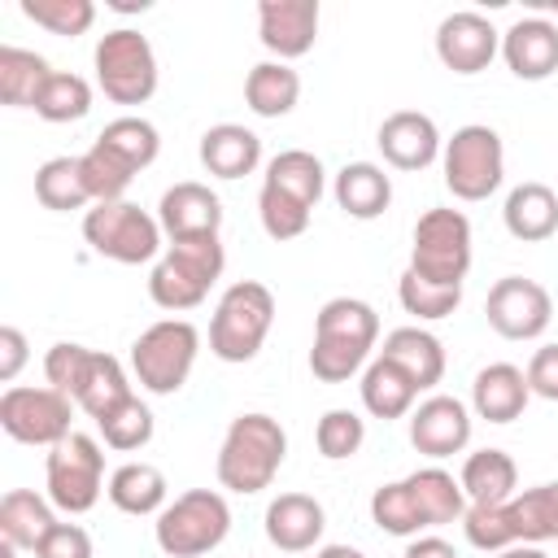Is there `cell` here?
Returning a JSON list of instances; mask_svg holds the SVG:
<instances>
[{"mask_svg":"<svg viewBox=\"0 0 558 558\" xmlns=\"http://www.w3.org/2000/svg\"><path fill=\"white\" fill-rule=\"evenodd\" d=\"M532 401V388H527V375L510 362H493L475 375L471 384V410L475 418H488V423H514Z\"/></svg>","mask_w":558,"mask_h":558,"instance_id":"cell-22","label":"cell"},{"mask_svg":"<svg viewBox=\"0 0 558 558\" xmlns=\"http://www.w3.org/2000/svg\"><path fill=\"white\" fill-rule=\"evenodd\" d=\"M405 558H458V549H453L445 536L423 532V536H414V541L405 545Z\"/></svg>","mask_w":558,"mask_h":558,"instance_id":"cell-49","label":"cell"},{"mask_svg":"<svg viewBox=\"0 0 558 558\" xmlns=\"http://www.w3.org/2000/svg\"><path fill=\"white\" fill-rule=\"evenodd\" d=\"M257 39L275 61H296L318 39V0H262Z\"/></svg>","mask_w":558,"mask_h":558,"instance_id":"cell-17","label":"cell"},{"mask_svg":"<svg viewBox=\"0 0 558 558\" xmlns=\"http://www.w3.org/2000/svg\"><path fill=\"white\" fill-rule=\"evenodd\" d=\"M161 222L140 209L135 201H105L83 214V240L92 253L118 262V266H140L161 253Z\"/></svg>","mask_w":558,"mask_h":558,"instance_id":"cell-9","label":"cell"},{"mask_svg":"<svg viewBox=\"0 0 558 558\" xmlns=\"http://www.w3.org/2000/svg\"><path fill=\"white\" fill-rule=\"evenodd\" d=\"M35 113L44 122H78L92 113V83L70 70H52L35 96Z\"/></svg>","mask_w":558,"mask_h":558,"instance_id":"cell-38","label":"cell"},{"mask_svg":"<svg viewBox=\"0 0 558 558\" xmlns=\"http://www.w3.org/2000/svg\"><path fill=\"white\" fill-rule=\"evenodd\" d=\"M466 514V493L445 466H418L405 480L379 484L371 493V523L388 536H423L427 527L462 523Z\"/></svg>","mask_w":558,"mask_h":558,"instance_id":"cell-1","label":"cell"},{"mask_svg":"<svg viewBox=\"0 0 558 558\" xmlns=\"http://www.w3.org/2000/svg\"><path fill=\"white\" fill-rule=\"evenodd\" d=\"M527 388L532 397H545V401H558V344H541L527 362Z\"/></svg>","mask_w":558,"mask_h":558,"instance_id":"cell-47","label":"cell"},{"mask_svg":"<svg viewBox=\"0 0 558 558\" xmlns=\"http://www.w3.org/2000/svg\"><path fill=\"white\" fill-rule=\"evenodd\" d=\"M314 558H366L362 549H353V545H323Z\"/></svg>","mask_w":558,"mask_h":558,"instance_id":"cell-51","label":"cell"},{"mask_svg":"<svg viewBox=\"0 0 558 558\" xmlns=\"http://www.w3.org/2000/svg\"><path fill=\"white\" fill-rule=\"evenodd\" d=\"M549 9H554V17H558V4H549Z\"/></svg>","mask_w":558,"mask_h":558,"instance_id":"cell-53","label":"cell"},{"mask_svg":"<svg viewBox=\"0 0 558 558\" xmlns=\"http://www.w3.org/2000/svg\"><path fill=\"white\" fill-rule=\"evenodd\" d=\"M501 222H506V231H510L514 240H523V244L549 240V235L558 231V192H554L549 183H536V179L510 187V196H506V205H501Z\"/></svg>","mask_w":558,"mask_h":558,"instance_id":"cell-25","label":"cell"},{"mask_svg":"<svg viewBox=\"0 0 558 558\" xmlns=\"http://www.w3.org/2000/svg\"><path fill=\"white\" fill-rule=\"evenodd\" d=\"M100 436H105V445L109 449H118V453H135V449H144L148 440H153V410L140 401V397H126L113 414H105L100 423Z\"/></svg>","mask_w":558,"mask_h":558,"instance_id":"cell-42","label":"cell"},{"mask_svg":"<svg viewBox=\"0 0 558 558\" xmlns=\"http://www.w3.org/2000/svg\"><path fill=\"white\" fill-rule=\"evenodd\" d=\"M288 458V432L279 427V418L262 414V410H248V414H235L222 445H218V484L227 493H262L275 484L279 466Z\"/></svg>","mask_w":558,"mask_h":558,"instance_id":"cell-3","label":"cell"},{"mask_svg":"<svg viewBox=\"0 0 558 558\" xmlns=\"http://www.w3.org/2000/svg\"><path fill=\"white\" fill-rule=\"evenodd\" d=\"M244 100L257 118H283L301 100V74L288 61H257L244 78Z\"/></svg>","mask_w":558,"mask_h":558,"instance_id":"cell-32","label":"cell"},{"mask_svg":"<svg viewBox=\"0 0 558 558\" xmlns=\"http://www.w3.org/2000/svg\"><path fill=\"white\" fill-rule=\"evenodd\" d=\"M222 266H227V248L218 235L170 240L166 253L148 270V296H153V305H161L170 314L196 310L209 296V288L222 279Z\"/></svg>","mask_w":558,"mask_h":558,"instance_id":"cell-4","label":"cell"},{"mask_svg":"<svg viewBox=\"0 0 558 558\" xmlns=\"http://www.w3.org/2000/svg\"><path fill=\"white\" fill-rule=\"evenodd\" d=\"M410 445L436 462L462 453L471 445V410L449 392H432L410 410Z\"/></svg>","mask_w":558,"mask_h":558,"instance_id":"cell-16","label":"cell"},{"mask_svg":"<svg viewBox=\"0 0 558 558\" xmlns=\"http://www.w3.org/2000/svg\"><path fill=\"white\" fill-rule=\"evenodd\" d=\"M52 65L31 52V48H13V44H0V100L13 105V109H35V96L39 87L48 83Z\"/></svg>","mask_w":558,"mask_h":558,"instance_id":"cell-35","label":"cell"},{"mask_svg":"<svg viewBox=\"0 0 558 558\" xmlns=\"http://www.w3.org/2000/svg\"><path fill=\"white\" fill-rule=\"evenodd\" d=\"M493 558H549L541 545H510V549H497Z\"/></svg>","mask_w":558,"mask_h":558,"instance_id":"cell-50","label":"cell"},{"mask_svg":"<svg viewBox=\"0 0 558 558\" xmlns=\"http://www.w3.org/2000/svg\"><path fill=\"white\" fill-rule=\"evenodd\" d=\"M87 357H92L87 344L57 340V344L44 353V379H48V388H57V392H65V397L74 401V388H78V379H83Z\"/></svg>","mask_w":558,"mask_h":558,"instance_id":"cell-45","label":"cell"},{"mask_svg":"<svg viewBox=\"0 0 558 558\" xmlns=\"http://www.w3.org/2000/svg\"><path fill=\"white\" fill-rule=\"evenodd\" d=\"M201 353V331L187 318H161L144 327L131 344V375L140 379L144 392L153 397H174Z\"/></svg>","mask_w":558,"mask_h":558,"instance_id":"cell-7","label":"cell"},{"mask_svg":"<svg viewBox=\"0 0 558 558\" xmlns=\"http://www.w3.org/2000/svg\"><path fill=\"white\" fill-rule=\"evenodd\" d=\"M57 506L48 497H39L35 488H9L0 497V541L17 545V549H39V541L57 527Z\"/></svg>","mask_w":558,"mask_h":558,"instance_id":"cell-27","label":"cell"},{"mask_svg":"<svg viewBox=\"0 0 558 558\" xmlns=\"http://www.w3.org/2000/svg\"><path fill=\"white\" fill-rule=\"evenodd\" d=\"M109 501L122 510V514H161L166 510V475L153 466V462H122L113 475H109Z\"/></svg>","mask_w":558,"mask_h":558,"instance_id":"cell-34","label":"cell"},{"mask_svg":"<svg viewBox=\"0 0 558 558\" xmlns=\"http://www.w3.org/2000/svg\"><path fill=\"white\" fill-rule=\"evenodd\" d=\"M501 52V31L475 13V9H458L449 17H440L436 26V57L445 70L453 74H480L493 65V57Z\"/></svg>","mask_w":558,"mask_h":558,"instance_id":"cell-15","label":"cell"},{"mask_svg":"<svg viewBox=\"0 0 558 558\" xmlns=\"http://www.w3.org/2000/svg\"><path fill=\"white\" fill-rule=\"evenodd\" d=\"M362 440H366V423H362V414H353V410H327V414L318 418V427H314V445H318V453H323L327 462L353 458V453L362 449Z\"/></svg>","mask_w":558,"mask_h":558,"instance_id":"cell-44","label":"cell"},{"mask_svg":"<svg viewBox=\"0 0 558 558\" xmlns=\"http://www.w3.org/2000/svg\"><path fill=\"white\" fill-rule=\"evenodd\" d=\"M357 392H362V410H366L371 418H384V423H388V418H410V410H414V401H418V384H414L392 357H384V353H375V357L366 362Z\"/></svg>","mask_w":558,"mask_h":558,"instance_id":"cell-23","label":"cell"},{"mask_svg":"<svg viewBox=\"0 0 558 558\" xmlns=\"http://www.w3.org/2000/svg\"><path fill=\"white\" fill-rule=\"evenodd\" d=\"M78 170H83V183H87V196H92V205H105V201H126L122 192L131 187V179H135V170L118 157V153H109L100 140H92V148L78 157Z\"/></svg>","mask_w":558,"mask_h":558,"instance_id":"cell-39","label":"cell"},{"mask_svg":"<svg viewBox=\"0 0 558 558\" xmlns=\"http://www.w3.org/2000/svg\"><path fill=\"white\" fill-rule=\"evenodd\" d=\"M96 140H100L109 153H118L135 174L148 170V166L157 161V153H161V135H157V126H153L148 118H135V113L113 118Z\"/></svg>","mask_w":558,"mask_h":558,"instance_id":"cell-37","label":"cell"},{"mask_svg":"<svg viewBox=\"0 0 558 558\" xmlns=\"http://www.w3.org/2000/svg\"><path fill=\"white\" fill-rule=\"evenodd\" d=\"M44 488L61 514H87L109 488L100 445L87 432H70L61 445H52L44 462Z\"/></svg>","mask_w":558,"mask_h":558,"instance_id":"cell-12","label":"cell"},{"mask_svg":"<svg viewBox=\"0 0 558 558\" xmlns=\"http://www.w3.org/2000/svg\"><path fill=\"white\" fill-rule=\"evenodd\" d=\"M379 344V314L357 296H331L314 318L310 371L323 384H344L375 357Z\"/></svg>","mask_w":558,"mask_h":558,"instance_id":"cell-2","label":"cell"},{"mask_svg":"<svg viewBox=\"0 0 558 558\" xmlns=\"http://www.w3.org/2000/svg\"><path fill=\"white\" fill-rule=\"evenodd\" d=\"M501 61L510 65L514 78L541 83L558 70V22L554 17H519L501 31Z\"/></svg>","mask_w":558,"mask_h":558,"instance_id":"cell-19","label":"cell"},{"mask_svg":"<svg viewBox=\"0 0 558 558\" xmlns=\"http://www.w3.org/2000/svg\"><path fill=\"white\" fill-rule=\"evenodd\" d=\"M126 397H135V392H131V379H126L122 362H118L113 353L92 349V357H87V366H83V379H78V388H74V405H78L87 418L100 423V418L113 414Z\"/></svg>","mask_w":558,"mask_h":558,"instance_id":"cell-29","label":"cell"},{"mask_svg":"<svg viewBox=\"0 0 558 558\" xmlns=\"http://www.w3.org/2000/svg\"><path fill=\"white\" fill-rule=\"evenodd\" d=\"M506 519H510L514 545L558 541V480L514 493V497L506 501Z\"/></svg>","mask_w":558,"mask_h":558,"instance_id":"cell-31","label":"cell"},{"mask_svg":"<svg viewBox=\"0 0 558 558\" xmlns=\"http://www.w3.org/2000/svg\"><path fill=\"white\" fill-rule=\"evenodd\" d=\"M440 170H445V187L458 201H488L506 179L501 135L484 122L458 126L440 148Z\"/></svg>","mask_w":558,"mask_h":558,"instance_id":"cell-8","label":"cell"},{"mask_svg":"<svg viewBox=\"0 0 558 558\" xmlns=\"http://www.w3.org/2000/svg\"><path fill=\"white\" fill-rule=\"evenodd\" d=\"M331 196H336V205H340L349 218L371 222V218H379V214L392 205V179H388L384 166H375V161H344V166L336 170Z\"/></svg>","mask_w":558,"mask_h":558,"instance_id":"cell-26","label":"cell"},{"mask_svg":"<svg viewBox=\"0 0 558 558\" xmlns=\"http://www.w3.org/2000/svg\"><path fill=\"white\" fill-rule=\"evenodd\" d=\"M35 201L52 214H70V209H83L92 205L87 196V183H83V170H78V157H52L35 170Z\"/></svg>","mask_w":558,"mask_h":558,"instance_id":"cell-36","label":"cell"},{"mask_svg":"<svg viewBox=\"0 0 558 558\" xmlns=\"http://www.w3.org/2000/svg\"><path fill=\"white\" fill-rule=\"evenodd\" d=\"M109 9H118V13H144V9H148V0H113Z\"/></svg>","mask_w":558,"mask_h":558,"instance_id":"cell-52","label":"cell"},{"mask_svg":"<svg viewBox=\"0 0 558 558\" xmlns=\"http://www.w3.org/2000/svg\"><path fill=\"white\" fill-rule=\"evenodd\" d=\"M201 166L214 179H244L262 166V140L257 131L240 122H218L201 135Z\"/></svg>","mask_w":558,"mask_h":558,"instance_id":"cell-24","label":"cell"},{"mask_svg":"<svg viewBox=\"0 0 558 558\" xmlns=\"http://www.w3.org/2000/svg\"><path fill=\"white\" fill-rule=\"evenodd\" d=\"M70 418H74V401L65 392L48 388V384H39V388L9 384L0 392V427L17 445H44V449H52V445H61L74 432Z\"/></svg>","mask_w":558,"mask_h":558,"instance_id":"cell-13","label":"cell"},{"mask_svg":"<svg viewBox=\"0 0 558 558\" xmlns=\"http://www.w3.org/2000/svg\"><path fill=\"white\" fill-rule=\"evenodd\" d=\"M275 323V292L257 279L231 283L209 318V353L222 362H253Z\"/></svg>","mask_w":558,"mask_h":558,"instance_id":"cell-5","label":"cell"},{"mask_svg":"<svg viewBox=\"0 0 558 558\" xmlns=\"http://www.w3.org/2000/svg\"><path fill=\"white\" fill-rule=\"evenodd\" d=\"M35 558H96V554H92L87 527H78V523H57V527L39 541Z\"/></svg>","mask_w":558,"mask_h":558,"instance_id":"cell-46","label":"cell"},{"mask_svg":"<svg viewBox=\"0 0 558 558\" xmlns=\"http://www.w3.org/2000/svg\"><path fill=\"white\" fill-rule=\"evenodd\" d=\"M22 17H31L35 26H44L48 35L74 39L87 35L96 22V4L92 0H22Z\"/></svg>","mask_w":558,"mask_h":558,"instance_id":"cell-41","label":"cell"},{"mask_svg":"<svg viewBox=\"0 0 558 558\" xmlns=\"http://www.w3.org/2000/svg\"><path fill=\"white\" fill-rule=\"evenodd\" d=\"M310 205H301V201H292V196H283V192H275V187H266L262 183V192H257V218H262V231L270 235V240H296V235H305V227H310Z\"/></svg>","mask_w":558,"mask_h":558,"instance_id":"cell-43","label":"cell"},{"mask_svg":"<svg viewBox=\"0 0 558 558\" xmlns=\"http://www.w3.org/2000/svg\"><path fill=\"white\" fill-rule=\"evenodd\" d=\"M375 144H379V153H384V161L392 170H427L432 161H440V148H445L436 122L427 113H418V109L388 113L379 122Z\"/></svg>","mask_w":558,"mask_h":558,"instance_id":"cell-18","label":"cell"},{"mask_svg":"<svg viewBox=\"0 0 558 558\" xmlns=\"http://www.w3.org/2000/svg\"><path fill=\"white\" fill-rule=\"evenodd\" d=\"M92 65H96V87L113 105H144L157 92V52H153L148 35H140L131 26L100 35Z\"/></svg>","mask_w":558,"mask_h":558,"instance_id":"cell-10","label":"cell"},{"mask_svg":"<svg viewBox=\"0 0 558 558\" xmlns=\"http://www.w3.org/2000/svg\"><path fill=\"white\" fill-rule=\"evenodd\" d=\"M458 484L466 493V506H497V501L514 497L519 466L506 449H475V453H466Z\"/></svg>","mask_w":558,"mask_h":558,"instance_id":"cell-30","label":"cell"},{"mask_svg":"<svg viewBox=\"0 0 558 558\" xmlns=\"http://www.w3.org/2000/svg\"><path fill=\"white\" fill-rule=\"evenodd\" d=\"M157 222L166 240H196V235H218L222 231V201L196 179H183L161 192L157 201Z\"/></svg>","mask_w":558,"mask_h":558,"instance_id":"cell-20","label":"cell"},{"mask_svg":"<svg viewBox=\"0 0 558 558\" xmlns=\"http://www.w3.org/2000/svg\"><path fill=\"white\" fill-rule=\"evenodd\" d=\"M397 296H401V310L414 314L418 323H440V318H449V314L462 305V288L427 283V279H418L414 270H401V279H397Z\"/></svg>","mask_w":558,"mask_h":558,"instance_id":"cell-40","label":"cell"},{"mask_svg":"<svg viewBox=\"0 0 558 558\" xmlns=\"http://www.w3.org/2000/svg\"><path fill=\"white\" fill-rule=\"evenodd\" d=\"M262 183L314 209V205L323 201V192H327V170H323V161H318L314 153H305V148H283V153H275V157L266 161V179H262Z\"/></svg>","mask_w":558,"mask_h":558,"instance_id":"cell-33","label":"cell"},{"mask_svg":"<svg viewBox=\"0 0 558 558\" xmlns=\"http://www.w3.org/2000/svg\"><path fill=\"white\" fill-rule=\"evenodd\" d=\"M427 283L462 288L471 270V222L462 209H427L414 222V244H410V266Z\"/></svg>","mask_w":558,"mask_h":558,"instance_id":"cell-11","label":"cell"},{"mask_svg":"<svg viewBox=\"0 0 558 558\" xmlns=\"http://www.w3.org/2000/svg\"><path fill=\"white\" fill-rule=\"evenodd\" d=\"M26 336L17 331V327H0V379L4 384H13L17 375H22V366H26Z\"/></svg>","mask_w":558,"mask_h":558,"instance_id":"cell-48","label":"cell"},{"mask_svg":"<svg viewBox=\"0 0 558 558\" xmlns=\"http://www.w3.org/2000/svg\"><path fill=\"white\" fill-rule=\"evenodd\" d=\"M266 541L283 554H305L323 541V527H327V510L318 497L310 493H279L270 506H266Z\"/></svg>","mask_w":558,"mask_h":558,"instance_id":"cell-21","label":"cell"},{"mask_svg":"<svg viewBox=\"0 0 558 558\" xmlns=\"http://www.w3.org/2000/svg\"><path fill=\"white\" fill-rule=\"evenodd\" d=\"M379 353L392 357V362L418 384V392H427V388H436V384L445 379V344H440L427 327H418V323L388 331Z\"/></svg>","mask_w":558,"mask_h":558,"instance_id":"cell-28","label":"cell"},{"mask_svg":"<svg viewBox=\"0 0 558 558\" xmlns=\"http://www.w3.org/2000/svg\"><path fill=\"white\" fill-rule=\"evenodd\" d=\"M231 532V506L218 488H187L153 523L157 549L166 558H201L214 554Z\"/></svg>","mask_w":558,"mask_h":558,"instance_id":"cell-6","label":"cell"},{"mask_svg":"<svg viewBox=\"0 0 558 558\" xmlns=\"http://www.w3.org/2000/svg\"><path fill=\"white\" fill-rule=\"evenodd\" d=\"M484 318L501 340H536V336H545V327L554 318V301H549L545 283L506 275L488 288Z\"/></svg>","mask_w":558,"mask_h":558,"instance_id":"cell-14","label":"cell"}]
</instances>
